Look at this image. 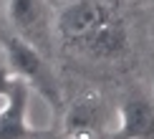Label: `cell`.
<instances>
[{"instance_id":"9c48e42d","label":"cell","mask_w":154,"mask_h":139,"mask_svg":"<svg viewBox=\"0 0 154 139\" xmlns=\"http://www.w3.org/2000/svg\"><path fill=\"white\" fill-rule=\"evenodd\" d=\"M30 139H46V137H38V134H33V137H30Z\"/></svg>"},{"instance_id":"6da1fadb","label":"cell","mask_w":154,"mask_h":139,"mask_svg":"<svg viewBox=\"0 0 154 139\" xmlns=\"http://www.w3.org/2000/svg\"><path fill=\"white\" fill-rule=\"evenodd\" d=\"M53 30L66 48L96 61L124 58L131 46L126 20L101 0H68L56 13Z\"/></svg>"},{"instance_id":"3957f363","label":"cell","mask_w":154,"mask_h":139,"mask_svg":"<svg viewBox=\"0 0 154 139\" xmlns=\"http://www.w3.org/2000/svg\"><path fill=\"white\" fill-rule=\"evenodd\" d=\"M5 13H8L10 25L15 28V36L43 53L53 33L51 5L46 0H8Z\"/></svg>"},{"instance_id":"30bf717a","label":"cell","mask_w":154,"mask_h":139,"mask_svg":"<svg viewBox=\"0 0 154 139\" xmlns=\"http://www.w3.org/2000/svg\"><path fill=\"white\" fill-rule=\"evenodd\" d=\"M0 63H3V48H0Z\"/></svg>"},{"instance_id":"ba28073f","label":"cell","mask_w":154,"mask_h":139,"mask_svg":"<svg viewBox=\"0 0 154 139\" xmlns=\"http://www.w3.org/2000/svg\"><path fill=\"white\" fill-rule=\"evenodd\" d=\"M46 3H48V5H58V8H61V5H66L68 0H46Z\"/></svg>"},{"instance_id":"5b68a950","label":"cell","mask_w":154,"mask_h":139,"mask_svg":"<svg viewBox=\"0 0 154 139\" xmlns=\"http://www.w3.org/2000/svg\"><path fill=\"white\" fill-rule=\"evenodd\" d=\"M106 126V104L99 94H83L66 109L63 131L68 139H94Z\"/></svg>"},{"instance_id":"8fae6325","label":"cell","mask_w":154,"mask_h":139,"mask_svg":"<svg viewBox=\"0 0 154 139\" xmlns=\"http://www.w3.org/2000/svg\"><path fill=\"white\" fill-rule=\"evenodd\" d=\"M152 3H154V0H152Z\"/></svg>"},{"instance_id":"277c9868","label":"cell","mask_w":154,"mask_h":139,"mask_svg":"<svg viewBox=\"0 0 154 139\" xmlns=\"http://www.w3.org/2000/svg\"><path fill=\"white\" fill-rule=\"evenodd\" d=\"M30 96L33 91L23 81H13L0 109V139H30L35 134L30 122Z\"/></svg>"},{"instance_id":"7a4b0ae2","label":"cell","mask_w":154,"mask_h":139,"mask_svg":"<svg viewBox=\"0 0 154 139\" xmlns=\"http://www.w3.org/2000/svg\"><path fill=\"white\" fill-rule=\"evenodd\" d=\"M0 48H3V61L13 73V79L23 81L33 94L43 96L48 106L61 109V86L51 71L46 56L18 36L5 38Z\"/></svg>"},{"instance_id":"52a82bcc","label":"cell","mask_w":154,"mask_h":139,"mask_svg":"<svg viewBox=\"0 0 154 139\" xmlns=\"http://www.w3.org/2000/svg\"><path fill=\"white\" fill-rule=\"evenodd\" d=\"M13 73L8 71V66L5 63H0V99H5V94L10 91V86H13Z\"/></svg>"},{"instance_id":"8992f818","label":"cell","mask_w":154,"mask_h":139,"mask_svg":"<svg viewBox=\"0 0 154 139\" xmlns=\"http://www.w3.org/2000/svg\"><path fill=\"white\" fill-rule=\"evenodd\" d=\"M119 137L154 139V109L146 99L134 96L119 106Z\"/></svg>"}]
</instances>
